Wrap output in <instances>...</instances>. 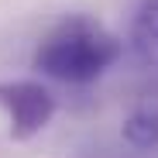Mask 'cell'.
<instances>
[{
    "label": "cell",
    "mask_w": 158,
    "mask_h": 158,
    "mask_svg": "<svg viewBox=\"0 0 158 158\" xmlns=\"http://www.w3.org/2000/svg\"><path fill=\"white\" fill-rule=\"evenodd\" d=\"M131 45H134V55L158 69V4H141L134 28H131Z\"/></svg>",
    "instance_id": "cell-3"
},
{
    "label": "cell",
    "mask_w": 158,
    "mask_h": 158,
    "mask_svg": "<svg viewBox=\"0 0 158 158\" xmlns=\"http://www.w3.org/2000/svg\"><path fill=\"white\" fill-rule=\"evenodd\" d=\"M120 55H124V41L114 31H107L93 17L72 14L41 38L35 52V69H41L59 83L86 86L100 79Z\"/></svg>",
    "instance_id": "cell-1"
},
{
    "label": "cell",
    "mask_w": 158,
    "mask_h": 158,
    "mask_svg": "<svg viewBox=\"0 0 158 158\" xmlns=\"http://www.w3.org/2000/svg\"><path fill=\"white\" fill-rule=\"evenodd\" d=\"M141 4H158V0H141Z\"/></svg>",
    "instance_id": "cell-5"
},
{
    "label": "cell",
    "mask_w": 158,
    "mask_h": 158,
    "mask_svg": "<svg viewBox=\"0 0 158 158\" xmlns=\"http://www.w3.org/2000/svg\"><path fill=\"white\" fill-rule=\"evenodd\" d=\"M124 138L134 148H155L158 144V103H141L124 120Z\"/></svg>",
    "instance_id": "cell-4"
},
{
    "label": "cell",
    "mask_w": 158,
    "mask_h": 158,
    "mask_svg": "<svg viewBox=\"0 0 158 158\" xmlns=\"http://www.w3.org/2000/svg\"><path fill=\"white\" fill-rule=\"evenodd\" d=\"M0 107L7 110L10 138L14 141H28L38 131H45L48 120L55 117V96L41 83L10 79V83H0Z\"/></svg>",
    "instance_id": "cell-2"
}]
</instances>
